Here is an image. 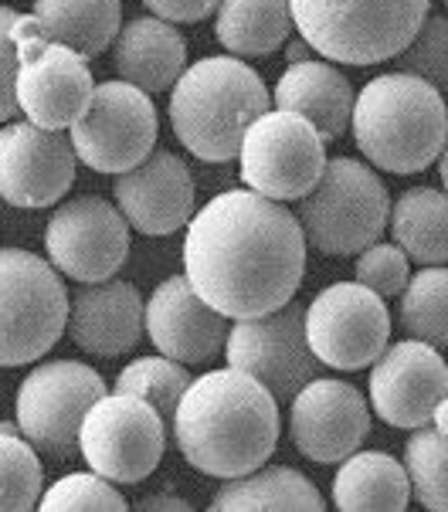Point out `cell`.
<instances>
[{"label": "cell", "mask_w": 448, "mask_h": 512, "mask_svg": "<svg viewBox=\"0 0 448 512\" xmlns=\"http://www.w3.org/2000/svg\"><path fill=\"white\" fill-rule=\"evenodd\" d=\"M34 21L45 41L96 58L123 28V0H34Z\"/></svg>", "instance_id": "25"}, {"label": "cell", "mask_w": 448, "mask_h": 512, "mask_svg": "<svg viewBox=\"0 0 448 512\" xmlns=\"http://www.w3.org/2000/svg\"><path fill=\"white\" fill-rule=\"evenodd\" d=\"M241 184L286 204L316 187L326 167V143L309 119L286 109H269L248 126L238 150Z\"/></svg>", "instance_id": "10"}, {"label": "cell", "mask_w": 448, "mask_h": 512, "mask_svg": "<svg viewBox=\"0 0 448 512\" xmlns=\"http://www.w3.org/2000/svg\"><path fill=\"white\" fill-rule=\"evenodd\" d=\"M269 109L272 92L241 58H197L170 89V126L180 146L204 163L238 160L248 126Z\"/></svg>", "instance_id": "4"}, {"label": "cell", "mask_w": 448, "mask_h": 512, "mask_svg": "<svg viewBox=\"0 0 448 512\" xmlns=\"http://www.w3.org/2000/svg\"><path fill=\"white\" fill-rule=\"evenodd\" d=\"M79 153L62 129L4 123L0 129V197L11 207L38 211L72 190Z\"/></svg>", "instance_id": "16"}, {"label": "cell", "mask_w": 448, "mask_h": 512, "mask_svg": "<svg viewBox=\"0 0 448 512\" xmlns=\"http://www.w3.org/2000/svg\"><path fill=\"white\" fill-rule=\"evenodd\" d=\"M112 194L129 228L146 238L174 234L194 218L197 190L191 167L170 150H153L140 167L119 173Z\"/></svg>", "instance_id": "20"}, {"label": "cell", "mask_w": 448, "mask_h": 512, "mask_svg": "<svg viewBox=\"0 0 448 512\" xmlns=\"http://www.w3.org/2000/svg\"><path fill=\"white\" fill-rule=\"evenodd\" d=\"M398 326L411 340L448 346V268L421 265L398 295Z\"/></svg>", "instance_id": "29"}, {"label": "cell", "mask_w": 448, "mask_h": 512, "mask_svg": "<svg viewBox=\"0 0 448 512\" xmlns=\"http://www.w3.org/2000/svg\"><path fill=\"white\" fill-rule=\"evenodd\" d=\"M411 502L404 462L387 451H353L333 479V506L347 512H401Z\"/></svg>", "instance_id": "24"}, {"label": "cell", "mask_w": 448, "mask_h": 512, "mask_svg": "<svg viewBox=\"0 0 448 512\" xmlns=\"http://www.w3.org/2000/svg\"><path fill=\"white\" fill-rule=\"evenodd\" d=\"M286 55H289V65H296V62H306L309 58V45L303 38H296V41H286Z\"/></svg>", "instance_id": "39"}, {"label": "cell", "mask_w": 448, "mask_h": 512, "mask_svg": "<svg viewBox=\"0 0 448 512\" xmlns=\"http://www.w3.org/2000/svg\"><path fill=\"white\" fill-rule=\"evenodd\" d=\"M143 329L163 357L184 367H208L228 343V316L201 299L187 275H170L160 282L143 309Z\"/></svg>", "instance_id": "19"}, {"label": "cell", "mask_w": 448, "mask_h": 512, "mask_svg": "<svg viewBox=\"0 0 448 512\" xmlns=\"http://www.w3.org/2000/svg\"><path fill=\"white\" fill-rule=\"evenodd\" d=\"M136 509H143V512H157V509H174V512H191L194 506L187 499H180V496H170L167 489L157 492V496H150V499H140L136 502Z\"/></svg>", "instance_id": "38"}, {"label": "cell", "mask_w": 448, "mask_h": 512, "mask_svg": "<svg viewBox=\"0 0 448 512\" xmlns=\"http://www.w3.org/2000/svg\"><path fill=\"white\" fill-rule=\"evenodd\" d=\"M350 133L370 167L398 177L421 173L448 140L445 95L418 75L384 72L353 99Z\"/></svg>", "instance_id": "3"}, {"label": "cell", "mask_w": 448, "mask_h": 512, "mask_svg": "<svg viewBox=\"0 0 448 512\" xmlns=\"http://www.w3.org/2000/svg\"><path fill=\"white\" fill-rule=\"evenodd\" d=\"M184 275L228 319H252L296 299L306 238L296 214L255 190H224L187 221Z\"/></svg>", "instance_id": "1"}, {"label": "cell", "mask_w": 448, "mask_h": 512, "mask_svg": "<svg viewBox=\"0 0 448 512\" xmlns=\"http://www.w3.org/2000/svg\"><path fill=\"white\" fill-rule=\"evenodd\" d=\"M62 272L24 248H0V367H24L51 353L68 326Z\"/></svg>", "instance_id": "7"}, {"label": "cell", "mask_w": 448, "mask_h": 512, "mask_svg": "<svg viewBox=\"0 0 448 512\" xmlns=\"http://www.w3.org/2000/svg\"><path fill=\"white\" fill-rule=\"evenodd\" d=\"M45 496L38 448L14 428H0V512H28Z\"/></svg>", "instance_id": "32"}, {"label": "cell", "mask_w": 448, "mask_h": 512, "mask_svg": "<svg viewBox=\"0 0 448 512\" xmlns=\"http://www.w3.org/2000/svg\"><path fill=\"white\" fill-rule=\"evenodd\" d=\"M353 275H357L360 285H367V289L377 292L381 299H394L411 279V258L404 255L394 241L391 245H387V241H374V245H367L357 255Z\"/></svg>", "instance_id": "35"}, {"label": "cell", "mask_w": 448, "mask_h": 512, "mask_svg": "<svg viewBox=\"0 0 448 512\" xmlns=\"http://www.w3.org/2000/svg\"><path fill=\"white\" fill-rule=\"evenodd\" d=\"M106 394V380L89 363H38L17 390V431L45 455L72 458L79 455V431L85 414Z\"/></svg>", "instance_id": "8"}, {"label": "cell", "mask_w": 448, "mask_h": 512, "mask_svg": "<svg viewBox=\"0 0 448 512\" xmlns=\"http://www.w3.org/2000/svg\"><path fill=\"white\" fill-rule=\"evenodd\" d=\"M296 31L289 0H221L214 11V38L238 58H265L286 48Z\"/></svg>", "instance_id": "26"}, {"label": "cell", "mask_w": 448, "mask_h": 512, "mask_svg": "<svg viewBox=\"0 0 448 512\" xmlns=\"http://www.w3.org/2000/svg\"><path fill=\"white\" fill-rule=\"evenodd\" d=\"M370 435V401L347 380L316 377L289 401V438L316 465H340Z\"/></svg>", "instance_id": "17"}, {"label": "cell", "mask_w": 448, "mask_h": 512, "mask_svg": "<svg viewBox=\"0 0 448 512\" xmlns=\"http://www.w3.org/2000/svg\"><path fill=\"white\" fill-rule=\"evenodd\" d=\"M224 360L255 377L279 404H289L323 370L306 340V306L296 299L265 316L235 319L224 343Z\"/></svg>", "instance_id": "11"}, {"label": "cell", "mask_w": 448, "mask_h": 512, "mask_svg": "<svg viewBox=\"0 0 448 512\" xmlns=\"http://www.w3.org/2000/svg\"><path fill=\"white\" fill-rule=\"evenodd\" d=\"M279 431V401L235 367L191 380L174 414L180 455L211 479H238L262 468L279 445Z\"/></svg>", "instance_id": "2"}, {"label": "cell", "mask_w": 448, "mask_h": 512, "mask_svg": "<svg viewBox=\"0 0 448 512\" xmlns=\"http://www.w3.org/2000/svg\"><path fill=\"white\" fill-rule=\"evenodd\" d=\"M428 424H432L435 431H442V435H448V397L435 407V414H432V421H428Z\"/></svg>", "instance_id": "40"}, {"label": "cell", "mask_w": 448, "mask_h": 512, "mask_svg": "<svg viewBox=\"0 0 448 512\" xmlns=\"http://www.w3.org/2000/svg\"><path fill=\"white\" fill-rule=\"evenodd\" d=\"M167 448V424L153 404L136 394H106L92 404L79 431V455L92 472L116 485H133L153 475Z\"/></svg>", "instance_id": "12"}, {"label": "cell", "mask_w": 448, "mask_h": 512, "mask_svg": "<svg viewBox=\"0 0 448 512\" xmlns=\"http://www.w3.org/2000/svg\"><path fill=\"white\" fill-rule=\"evenodd\" d=\"M445 7H448V0H445Z\"/></svg>", "instance_id": "42"}, {"label": "cell", "mask_w": 448, "mask_h": 512, "mask_svg": "<svg viewBox=\"0 0 448 512\" xmlns=\"http://www.w3.org/2000/svg\"><path fill=\"white\" fill-rule=\"evenodd\" d=\"M306 340L323 367L364 370L391 340V312L360 282H333L309 302Z\"/></svg>", "instance_id": "14"}, {"label": "cell", "mask_w": 448, "mask_h": 512, "mask_svg": "<svg viewBox=\"0 0 448 512\" xmlns=\"http://www.w3.org/2000/svg\"><path fill=\"white\" fill-rule=\"evenodd\" d=\"M296 221L309 248L330 258L360 255L381 241L391 218V197L374 167L333 156L316 180V187L296 201Z\"/></svg>", "instance_id": "6"}, {"label": "cell", "mask_w": 448, "mask_h": 512, "mask_svg": "<svg viewBox=\"0 0 448 512\" xmlns=\"http://www.w3.org/2000/svg\"><path fill=\"white\" fill-rule=\"evenodd\" d=\"M404 468L411 496L432 512H448V435L421 424L404 441Z\"/></svg>", "instance_id": "30"}, {"label": "cell", "mask_w": 448, "mask_h": 512, "mask_svg": "<svg viewBox=\"0 0 448 512\" xmlns=\"http://www.w3.org/2000/svg\"><path fill=\"white\" fill-rule=\"evenodd\" d=\"M143 299L123 279L79 282L68 302L65 333L92 357H123L143 336Z\"/></svg>", "instance_id": "21"}, {"label": "cell", "mask_w": 448, "mask_h": 512, "mask_svg": "<svg viewBox=\"0 0 448 512\" xmlns=\"http://www.w3.org/2000/svg\"><path fill=\"white\" fill-rule=\"evenodd\" d=\"M432 0H289L299 38L333 65H381L401 55Z\"/></svg>", "instance_id": "5"}, {"label": "cell", "mask_w": 448, "mask_h": 512, "mask_svg": "<svg viewBox=\"0 0 448 512\" xmlns=\"http://www.w3.org/2000/svg\"><path fill=\"white\" fill-rule=\"evenodd\" d=\"M448 397V363L438 346L401 340L370 363V411L391 428L415 431Z\"/></svg>", "instance_id": "18"}, {"label": "cell", "mask_w": 448, "mask_h": 512, "mask_svg": "<svg viewBox=\"0 0 448 512\" xmlns=\"http://www.w3.org/2000/svg\"><path fill=\"white\" fill-rule=\"evenodd\" d=\"M191 370L184 363L170 360V357H140L133 360L123 373L116 377V390L123 394H136L143 397L146 404H153V411L160 414L167 428H174V414L177 404L184 397V390L191 387Z\"/></svg>", "instance_id": "31"}, {"label": "cell", "mask_w": 448, "mask_h": 512, "mask_svg": "<svg viewBox=\"0 0 448 512\" xmlns=\"http://www.w3.org/2000/svg\"><path fill=\"white\" fill-rule=\"evenodd\" d=\"M14 7H0V126L11 123L21 112L17 106V72H21V55L14 45V21H17Z\"/></svg>", "instance_id": "36"}, {"label": "cell", "mask_w": 448, "mask_h": 512, "mask_svg": "<svg viewBox=\"0 0 448 512\" xmlns=\"http://www.w3.org/2000/svg\"><path fill=\"white\" fill-rule=\"evenodd\" d=\"M38 509L45 512H123L126 499L123 492H116V482H109L99 472H72L65 479H58L51 489L41 496Z\"/></svg>", "instance_id": "34"}, {"label": "cell", "mask_w": 448, "mask_h": 512, "mask_svg": "<svg viewBox=\"0 0 448 512\" xmlns=\"http://www.w3.org/2000/svg\"><path fill=\"white\" fill-rule=\"evenodd\" d=\"M438 177H442V187H445V194H448V140L442 146V153H438Z\"/></svg>", "instance_id": "41"}, {"label": "cell", "mask_w": 448, "mask_h": 512, "mask_svg": "<svg viewBox=\"0 0 448 512\" xmlns=\"http://www.w3.org/2000/svg\"><path fill=\"white\" fill-rule=\"evenodd\" d=\"M214 512H248V509H326L323 492L316 489L313 479L286 465L275 468H255L238 479H224L218 496L211 499Z\"/></svg>", "instance_id": "28"}, {"label": "cell", "mask_w": 448, "mask_h": 512, "mask_svg": "<svg viewBox=\"0 0 448 512\" xmlns=\"http://www.w3.org/2000/svg\"><path fill=\"white\" fill-rule=\"evenodd\" d=\"M391 238L415 265H448V194L411 187L391 204Z\"/></svg>", "instance_id": "27"}, {"label": "cell", "mask_w": 448, "mask_h": 512, "mask_svg": "<svg viewBox=\"0 0 448 512\" xmlns=\"http://www.w3.org/2000/svg\"><path fill=\"white\" fill-rule=\"evenodd\" d=\"M72 146L85 167L119 173L140 167L157 146V109L150 92L112 78L96 82L89 109L72 123Z\"/></svg>", "instance_id": "13"}, {"label": "cell", "mask_w": 448, "mask_h": 512, "mask_svg": "<svg viewBox=\"0 0 448 512\" xmlns=\"http://www.w3.org/2000/svg\"><path fill=\"white\" fill-rule=\"evenodd\" d=\"M391 62L398 65V72L425 78L428 85L448 95V14H428L415 38Z\"/></svg>", "instance_id": "33"}, {"label": "cell", "mask_w": 448, "mask_h": 512, "mask_svg": "<svg viewBox=\"0 0 448 512\" xmlns=\"http://www.w3.org/2000/svg\"><path fill=\"white\" fill-rule=\"evenodd\" d=\"M353 99H357V92H353L350 78L333 62H313V58L289 65L272 92L275 109L309 119L316 133L323 136V143L340 140L350 129Z\"/></svg>", "instance_id": "22"}, {"label": "cell", "mask_w": 448, "mask_h": 512, "mask_svg": "<svg viewBox=\"0 0 448 512\" xmlns=\"http://www.w3.org/2000/svg\"><path fill=\"white\" fill-rule=\"evenodd\" d=\"M11 34L17 55H21L17 106L28 116V123L41 129H72L75 119L89 109L92 92H96L89 58L41 38L34 14L17 17Z\"/></svg>", "instance_id": "9"}, {"label": "cell", "mask_w": 448, "mask_h": 512, "mask_svg": "<svg viewBox=\"0 0 448 512\" xmlns=\"http://www.w3.org/2000/svg\"><path fill=\"white\" fill-rule=\"evenodd\" d=\"M48 262L75 282H106L129 258V221L106 197H75L48 218Z\"/></svg>", "instance_id": "15"}, {"label": "cell", "mask_w": 448, "mask_h": 512, "mask_svg": "<svg viewBox=\"0 0 448 512\" xmlns=\"http://www.w3.org/2000/svg\"><path fill=\"white\" fill-rule=\"evenodd\" d=\"M112 65L143 92H167L187 68V41L163 17H133L112 41Z\"/></svg>", "instance_id": "23"}, {"label": "cell", "mask_w": 448, "mask_h": 512, "mask_svg": "<svg viewBox=\"0 0 448 512\" xmlns=\"http://www.w3.org/2000/svg\"><path fill=\"white\" fill-rule=\"evenodd\" d=\"M153 17H163L170 24H197L218 11L221 0H143Z\"/></svg>", "instance_id": "37"}]
</instances>
